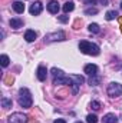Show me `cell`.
<instances>
[{"mask_svg": "<svg viewBox=\"0 0 122 123\" xmlns=\"http://www.w3.org/2000/svg\"><path fill=\"white\" fill-rule=\"evenodd\" d=\"M79 50L83 55H88V56H98L101 53L99 46L92 43V42H88V40H81L79 42Z\"/></svg>", "mask_w": 122, "mask_h": 123, "instance_id": "6da1fadb", "label": "cell"}, {"mask_svg": "<svg viewBox=\"0 0 122 123\" xmlns=\"http://www.w3.org/2000/svg\"><path fill=\"white\" fill-rule=\"evenodd\" d=\"M17 102H19V105H20L22 107H25V109L32 107V105H33V97H32V93H30V90H29L27 87L19 89Z\"/></svg>", "mask_w": 122, "mask_h": 123, "instance_id": "7a4b0ae2", "label": "cell"}, {"mask_svg": "<svg viewBox=\"0 0 122 123\" xmlns=\"http://www.w3.org/2000/svg\"><path fill=\"white\" fill-rule=\"evenodd\" d=\"M106 93L109 97H119V96H122V85L118 82H111L108 85Z\"/></svg>", "mask_w": 122, "mask_h": 123, "instance_id": "3957f363", "label": "cell"}, {"mask_svg": "<svg viewBox=\"0 0 122 123\" xmlns=\"http://www.w3.org/2000/svg\"><path fill=\"white\" fill-rule=\"evenodd\" d=\"M65 33L62 30L53 31V33H47L45 36V43H50V42H61V40H65Z\"/></svg>", "mask_w": 122, "mask_h": 123, "instance_id": "277c9868", "label": "cell"}, {"mask_svg": "<svg viewBox=\"0 0 122 123\" xmlns=\"http://www.w3.org/2000/svg\"><path fill=\"white\" fill-rule=\"evenodd\" d=\"M26 122H27V116L22 112H14L7 119V123H26Z\"/></svg>", "mask_w": 122, "mask_h": 123, "instance_id": "5b68a950", "label": "cell"}, {"mask_svg": "<svg viewBox=\"0 0 122 123\" xmlns=\"http://www.w3.org/2000/svg\"><path fill=\"white\" fill-rule=\"evenodd\" d=\"M42 10H43V4H42V1H34V3L30 6V9H29L30 14H33V16L40 14V13H42Z\"/></svg>", "mask_w": 122, "mask_h": 123, "instance_id": "8992f818", "label": "cell"}, {"mask_svg": "<svg viewBox=\"0 0 122 123\" xmlns=\"http://www.w3.org/2000/svg\"><path fill=\"white\" fill-rule=\"evenodd\" d=\"M83 72L86 74H89V76H96L98 74V66L93 64V63H89V64H86L83 67Z\"/></svg>", "mask_w": 122, "mask_h": 123, "instance_id": "52a82bcc", "label": "cell"}, {"mask_svg": "<svg viewBox=\"0 0 122 123\" xmlns=\"http://www.w3.org/2000/svg\"><path fill=\"white\" fill-rule=\"evenodd\" d=\"M59 3L56 1V0H50L49 3H47V12L49 13H52V14H58V12H59Z\"/></svg>", "mask_w": 122, "mask_h": 123, "instance_id": "ba28073f", "label": "cell"}, {"mask_svg": "<svg viewBox=\"0 0 122 123\" xmlns=\"http://www.w3.org/2000/svg\"><path fill=\"white\" fill-rule=\"evenodd\" d=\"M36 76H37V79L40 82H45L46 77H47V69L45 66H39L37 67V72H36Z\"/></svg>", "mask_w": 122, "mask_h": 123, "instance_id": "9c48e42d", "label": "cell"}, {"mask_svg": "<svg viewBox=\"0 0 122 123\" xmlns=\"http://www.w3.org/2000/svg\"><path fill=\"white\" fill-rule=\"evenodd\" d=\"M102 122L103 123H118V117H116L115 113H106V115L103 116Z\"/></svg>", "mask_w": 122, "mask_h": 123, "instance_id": "30bf717a", "label": "cell"}, {"mask_svg": "<svg viewBox=\"0 0 122 123\" xmlns=\"http://www.w3.org/2000/svg\"><path fill=\"white\" fill-rule=\"evenodd\" d=\"M12 7H13V10H14L16 13H19V14L25 12V4H23V1H19V0H17V1H13V3H12Z\"/></svg>", "mask_w": 122, "mask_h": 123, "instance_id": "8fae6325", "label": "cell"}, {"mask_svg": "<svg viewBox=\"0 0 122 123\" xmlns=\"http://www.w3.org/2000/svg\"><path fill=\"white\" fill-rule=\"evenodd\" d=\"M9 25H10V27H13V29H20V27H23V20L19 19V17H14V19H10Z\"/></svg>", "mask_w": 122, "mask_h": 123, "instance_id": "7c38bea8", "label": "cell"}, {"mask_svg": "<svg viewBox=\"0 0 122 123\" xmlns=\"http://www.w3.org/2000/svg\"><path fill=\"white\" fill-rule=\"evenodd\" d=\"M36 37H37V33H36L34 30H26V33H25V40L29 42V43L34 42Z\"/></svg>", "mask_w": 122, "mask_h": 123, "instance_id": "4fadbf2b", "label": "cell"}, {"mask_svg": "<svg viewBox=\"0 0 122 123\" xmlns=\"http://www.w3.org/2000/svg\"><path fill=\"white\" fill-rule=\"evenodd\" d=\"M69 77H70V82H72V83H76V85H79V86L85 82V77L81 76V74H70ZM72 83H70V85H72Z\"/></svg>", "mask_w": 122, "mask_h": 123, "instance_id": "5bb4252c", "label": "cell"}, {"mask_svg": "<svg viewBox=\"0 0 122 123\" xmlns=\"http://www.w3.org/2000/svg\"><path fill=\"white\" fill-rule=\"evenodd\" d=\"M62 9H63L65 13H70V12H73V9H75V3H73V1H66Z\"/></svg>", "mask_w": 122, "mask_h": 123, "instance_id": "9a60e30c", "label": "cell"}, {"mask_svg": "<svg viewBox=\"0 0 122 123\" xmlns=\"http://www.w3.org/2000/svg\"><path fill=\"white\" fill-rule=\"evenodd\" d=\"M118 17V12L116 10H109V12H106V14H105V19L108 20V22H111V20H114V19H116Z\"/></svg>", "mask_w": 122, "mask_h": 123, "instance_id": "2e32d148", "label": "cell"}, {"mask_svg": "<svg viewBox=\"0 0 122 123\" xmlns=\"http://www.w3.org/2000/svg\"><path fill=\"white\" fill-rule=\"evenodd\" d=\"M12 105H13L12 99H9V97H1V107H3V109H9V107H12Z\"/></svg>", "mask_w": 122, "mask_h": 123, "instance_id": "e0dca14e", "label": "cell"}, {"mask_svg": "<svg viewBox=\"0 0 122 123\" xmlns=\"http://www.w3.org/2000/svg\"><path fill=\"white\" fill-rule=\"evenodd\" d=\"M88 30L93 33V34H98L99 31H101V27H99V25H96V23H91L89 26H88Z\"/></svg>", "mask_w": 122, "mask_h": 123, "instance_id": "ac0fdd59", "label": "cell"}, {"mask_svg": "<svg viewBox=\"0 0 122 123\" xmlns=\"http://www.w3.org/2000/svg\"><path fill=\"white\" fill-rule=\"evenodd\" d=\"M0 63H1V67H7V66H9V63H10L9 56H6V55H1V56H0Z\"/></svg>", "mask_w": 122, "mask_h": 123, "instance_id": "d6986e66", "label": "cell"}, {"mask_svg": "<svg viewBox=\"0 0 122 123\" xmlns=\"http://www.w3.org/2000/svg\"><path fill=\"white\" fill-rule=\"evenodd\" d=\"M101 83V77L96 74V76H91V79H89V85L91 86H98Z\"/></svg>", "mask_w": 122, "mask_h": 123, "instance_id": "ffe728a7", "label": "cell"}, {"mask_svg": "<svg viewBox=\"0 0 122 123\" xmlns=\"http://www.w3.org/2000/svg\"><path fill=\"white\" fill-rule=\"evenodd\" d=\"M86 122L88 123H98L96 115H88V116H86Z\"/></svg>", "mask_w": 122, "mask_h": 123, "instance_id": "44dd1931", "label": "cell"}, {"mask_svg": "<svg viewBox=\"0 0 122 123\" xmlns=\"http://www.w3.org/2000/svg\"><path fill=\"white\" fill-rule=\"evenodd\" d=\"M85 14H88V16H91V14H98V9H96V7H89V9L85 10Z\"/></svg>", "mask_w": 122, "mask_h": 123, "instance_id": "7402d4cb", "label": "cell"}, {"mask_svg": "<svg viewBox=\"0 0 122 123\" xmlns=\"http://www.w3.org/2000/svg\"><path fill=\"white\" fill-rule=\"evenodd\" d=\"M91 107L93 109V110H99V109H101V103H99L98 100H93V102L91 103Z\"/></svg>", "mask_w": 122, "mask_h": 123, "instance_id": "603a6c76", "label": "cell"}, {"mask_svg": "<svg viewBox=\"0 0 122 123\" xmlns=\"http://www.w3.org/2000/svg\"><path fill=\"white\" fill-rule=\"evenodd\" d=\"M58 20H59L61 23H68V22H69V16H66V14L59 16V17H58Z\"/></svg>", "mask_w": 122, "mask_h": 123, "instance_id": "cb8c5ba5", "label": "cell"}, {"mask_svg": "<svg viewBox=\"0 0 122 123\" xmlns=\"http://www.w3.org/2000/svg\"><path fill=\"white\" fill-rule=\"evenodd\" d=\"M85 3H86V4H96V0H85Z\"/></svg>", "mask_w": 122, "mask_h": 123, "instance_id": "d4e9b609", "label": "cell"}, {"mask_svg": "<svg viewBox=\"0 0 122 123\" xmlns=\"http://www.w3.org/2000/svg\"><path fill=\"white\" fill-rule=\"evenodd\" d=\"M53 123H66V120H63V119H56Z\"/></svg>", "mask_w": 122, "mask_h": 123, "instance_id": "484cf974", "label": "cell"}, {"mask_svg": "<svg viewBox=\"0 0 122 123\" xmlns=\"http://www.w3.org/2000/svg\"><path fill=\"white\" fill-rule=\"evenodd\" d=\"M6 82H7V83H12V82H13V77H12V76L6 77Z\"/></svg>", "mask_w": 122, "mask_h": 123, "instance_id": "4316f807", "label": "cell"}, {"mask_svg": "<svg viewBox=\"0 0 122 123\" xmlns=\"http://www.w3.org/2000/svg\"><path fill=\"white\" fill-rule=\"evenodd\" d=\"M119 25H121V33H122V17H119Z\"/></svg>", "mask_w": 122, "mask_h": 123, "instance_id": "83f0119b", "label": "cell"}, {"mask_svg": "<svg viewBox=\"0 0 122 123\" xmlns=\"http://www.w3.org/2000/svg\"><path fill=\"white\" fill-rule=\"evenodd\" d=\"M101 1H102V3H108V0H101Z\"/></svg>", "mask_w": 122, "mask_h": 123, "instance_id": "f1b7e54d", "label": "cell"}, {"mask_svg": "<svg viewBox=\"0 0 122 123\" xmlns=\"http://www.w3.org/2000/svg\"><path fill=\"white\" fill-rule=\"evenodd\" d=\"M121 9H122V1H121Z\"/></svg>", "mask_w": 122, "mask_h": 123, "instance_id": "f546056e", "label": "cell"}, {"mask_svg": "<svg viewBox=\"0 0 122 123\" xmlns=\"http://www.w3.org/2000/svg\"><path fill=\"white\" fill-rule=\"evenodd\" d=\"M75 123H82V122H75Z\"/></svg>", "mask_w": 122, "mask_h": 123, "instance_id": "4dcf8cb0", "label": "cell"}]
</instances>
